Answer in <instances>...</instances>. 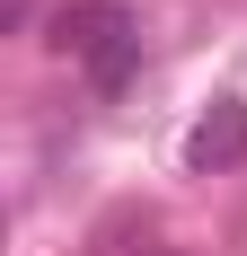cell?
I'll use <instances>...</instances> for the list:
<instances>
[{
	"instance_id": "1",
	"label": "cell",
	"mask_w": 247,
	"mask_h": 256,
	"mask_svg": "<svg viewBox=\"0 0 247 256\" xmlns=\"http://www.w3.org/2000/svg\"><path fill=\"white\" fill-rule=\"evenodd\" d=\"M53 44L71 53L98 88H124L142 71V9L132 0H62L53 9Z\"/></svg>"
},
{
	"instance_id": "2",
	"label": "cell",
	"mask_w": 247,
	"mask_h": 256,
	"mask_svg": "<svg viewBox=\"0 0 247 256\" xmlns=\"http://www.w3.org/2000/svg\"><path fill=\"white\" fill-rule=\"evenodd\" d=\"M238 159H247V106L221 98L194 132H186V168H194V177H212V168H238Z\"/></svg>"
},
{
	"instance_id": "3",
	"label": "cell",
	"mask_w": 247,
	"mask_h": 256,
	"mask_svg": "<svg viewBox=\"0 0 247 256\" xmlns=\"http://www.w3.org/2000/svg\"><path fill=\"white\" fill-rule=\"evenodd\" d=\"M26 18H36V0H0V26L9 36H26Z\"/></svg>"
}]
</instances>
